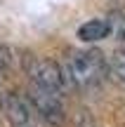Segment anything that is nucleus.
Segmentation results:
<instances>
[{"mask_svg": "<svg viewBox=\"0 0 125 127\" xmlns=\"http://www.w3.org/2000/svg\"><path fill=\"white\" fill-rule=\"evenodd\" d=\"M24 71H26L28 80L36 82L40 87H47V90L57 92V94L64 96V92L69 90V80H66V73L61 66H57L54 61L50 59H38L33 54L24 57Z\"/></svg>", "mask_w": 125, "mask_h": 127, "instance_id": "nucleus-2", "label": "nucleus"}, {"mask_svg": "<svg viewBox=\"0 0 125 127\" xmlns=\"http://www.w3.org/2000/svg\"><path fill=\"white\" fill-rule=\"evenodd\" d=\"M14 64H17L14 50L9 45H5V42H0V73H7L9 68H14Z\"/></svg>", "mask_w": 125, "mask_h": 127, "instance_id": "nucleus-8", "label": "nucleus"}, {"mask_svg": "<svg viewBox=\"0 0 125 127\" xmlns=\"http://www.w3.org/2000/svg\"><path fill=\"white\" fill-rule=\"evenodd\" d=\"M109 24H111V33L116 35V40L121 42L123 50H125V14H111Z\"/></svg>", "mask_w": 125, "mask_h": 127, "instance_id": "nucleus-7", "label": "nucleus"}, {"mask_svg": "<svg viewBox=\"0 0 125 127\" xmlns=\"http://www.w3.org/2000/svg\"><path fill=\"white\" fill-rule=\"evenodd\" d=\"M26 99L47 125H52V127L64 125V96L61 94L47 90V87H40L36 82H28Z\"/></svg>", "mask_w": 125, "mask_h": 127, "instance_id": "nucleus-3", "label": "nucleus"}, {"mask_svg": "<svg viewBox=\"0 0 125 127\" xmlns=\"http://www.w3.org/2000/svg\"><path fill=\"white\" fill-rule=\"evenodd\" d=\"M109 33H111V24H109V19H87L85 24H80L78 28V38L83 42H97V40H104V38H109Z\"/></svg>", "mask_w": 125, "mask_h": 127, "instance_id": "nucleus-5", "label": "nucleus"}, {"mask_svg": "<svg viewBox=\"0 0 125 127\" xmlns=\"http://www.w3.org/2000/svg\"><path fill=\"white\" fill-rule=\"evenodd\" d=\"M109 68H111V73L116 75V80L125 87V50H118L116 54L111 57V61H109Z\"/></svg>", "mask_w": 125, "mask_h": 127, "instance_id": "nucleus-6", "label": "nucleus"}, {"mask_svg": "<svg viewBox=\"0 0 125 127\" xmlns=\"http://www.w3.org/2000/svg\"><path fill=\"white\" fill-rule=\"evenodd\" d=\"M69 87L94 90L109 73V64L99 50H71L64 64Z\"/></svg>", "mask_w": 125, "mask_h": 127, "instance_id": "nucleus-1", "label": "nucleus"}, {"mask_svg": "<svg viewBox=\"0 0 125 127\" xmlns=\"http://www.w3.org/2000/svg\"><path fill=\"white\" fill-rule=\"evenodd\" d=\"M2 108L7 113L9 127H36L33 125V106L28 104L26 96L9 92L2 96Z\"/></svg>", "mask_w": 125, "mask_h": 127, "instance_id": "nucleus-4", "label": "nucleus"}]
</instances>
